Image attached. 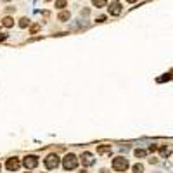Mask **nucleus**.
<instances>
[{
  "label": "nucleus",
  "instance_id": "f257e3e1",
  "mask_svg": "<svg viewBox=\"0 0 173 173\" xmlns=\"http://www.w3.org/2000/svg\"><path fill=\"white\" fill-rule=\"evenodd\" d=\"M128 166H130V165H128V159L123 158V156H118V158L113 159V170H116V172H127Z\"/></svg>",
  "mask_w": 173,
  "mask_h": 173
},
{
  "label": "nucleus",
  "instance_id": "6e6552de",
  "mask_svg": "<svg viewBox=\"0 0 173 173\" xmlns=\"http://www.w3.org/2000/svg\"><path fill=\"white\" fill-rule=\"evenodd\" d=\"M111 146H99L97 147V154H111Z\"/></svg>",
  "mask_w": 173,
  "mask_h": 173
},
{
  "label": "nucleus",
  "instance_id": "1a4fd4ad",
  "mask_svg": "<svg viewBox=\"0 0 173 173\" xmlns=\"http://www.w3.org/2000/svg\"><path fill=\"white\" fill-rule=\"evenodd\" d=\"M2 24H3L5 28H12V26H14V19H12L10 16H5V17L2 19Z\"/></svg>",
  "mask_w": 173,
  "mask_h": 173
},
{
  "label": "nucleus",
  "instance_id": "ddd939ff",
  "mask_svg": "<svg viewBox=\"0 0 173 173\" xmlns=\"http://www.w3.org/2000/svg\"><path fill=\"white\" fill-rule=\"evenodd\" d=\"M66 5H68L66 0H55V7H57V9H64Z\"/></svg>",
  "mask_w": 173,
  "mask_h": 173
},
{
  "label": "nucleus",
  "instance_id": "f8f14e48",
  "mask_svg": "<svg viewBox=\"0 0 173 173\" xmlns=\"http://www.w3.org/2000/svg\"><path fill=\"white\" fill-rule=\"evenodd\" d=\"M28 24H29V19H28V17H21V19H19V26H21V28H26Z\"/></svg>",
  "mask_w": 173,
  "mask_h": 173
},
{
  "label": "nucleus",
  "instance_id": "f3484780",
  "mask_svg": "<svg viewBox=\"0 0 173 173\" xmlns=\"http://www.w3.org/2000/svg\"><path fill=\"white\" fill-rule=\"evenodd\" d=\"M161 154H163V156H168V154H170V149H166V147H161Z\"/></svg>",
  "mask_w": 173,
  "mask_h": 173
},
{
  "label": "nucleus",
  "instance_id": "6ab92c4d",
  "mask_svg": "<svg viewBox=\"0 0 173 173\" xmlns=\"http://www.w3.org/2000/svg\"><path fill=\"white\" fill-rule=\"evenodd\" d=\"M158 151V146H149V152H156Z\"/></svg>",
  "mask_w": 173,
  "mask_h": 173
},
{
  "label": "nucleus",
  "instance_id": "9b49d317",
  "mask_svg": "<svg viewBox=\"0 0 173 173\" xmlns=\"http://www.w3.org/2000/svg\"><path fill=\"white\" fill-rule=\"evenodd\" d=\"M132 170H133V173H142V172H144V166H142L140 163H137V165H133Z\"/></svg>",
  "mask_w": 173,
  "mask_h": 173
},
{
  "label": "nucleus",
  "instance_id": "2eb2a0df",
  "mask_svg": "<svg viewBox=\"0 0 173 173\" xmlns=\"http://www.w3.org/2000/svg\"><path fill=\"white\" fill-rule=\"evenodd\" d=\"M135 156H137V158H144V156H146V151H144V149H135Z\"/></svg>",
  "mask_w": 173,
  "mask_h": 173
},
{
  "label": "nucleus",
  "instance_id": "9d476101",
  "mask_svg": "<svg viewBox=\"0 0 173 173\" xmlns=\"http://www.w3.org/2000/svg\"><path fill=\"white\" fill-rule=\"evenodd\" d=\"M69 16H71V14H69L68 10H62V12H59L57 19H59V21H68V19H69Z\"/></svg>",
  "mask_w": 173,
  "mask_h": 173
},
{
  "label": "nucleus",
  "instance_id": "39448f33",
  "mask_svg": "<svg viewBox=\"0 0 173 173\" xmlns=\"http://www.w3.org/2000/svg\"><path fill=\"white\" fill-rule=\"evenodd\" d=\"M7 170L9 172H16V170H19V166H21V161L17 159V158H10V159H7Z\"/></svg>",
  "mask_w": 173,
  "mask_h": 173
},
{
  "label": "nucleus",
  "instance_id": "aec40b11",
  "mask_svg": "<svg viewBox=\"0 0 173 173\" xmlns=\"http://www.w3.org/2000/svg\"><path fill=\"white\" fill-rule=\"evenodd\" d=\"M104 21H106V16H99L97 17V23H104Z\"/></svg>",
  "mask_w": 173,
  "mask_h": 173
},
{
  "label": "nucleus",
  "instance_id": "0eeeda50",
  "mask_svg": "<svg viewBox=\"0 0 173 173\" xmlns=\"http://www.w3.org/2000/svg\"><path fill=\"white\" fill-rule=\"evenodd\" d=\"M81 163H83V166H92L94 165V156L90 152H83L81 154Z\"/></svg>",
  "mask_w": 173,
  "mask_h": 173
},
{
  "label": "nucleus",
  "instance_id": "20e7f679",
  "mask_svg": "<svg viewBox=\"0 0 173 173\" xmlns=\"http://www.w3.org/2000/svg\"><path fill=\"white\" fill-rule=\"evenodd\" d=\"M23 165H24L28 170H33V168L38 166V158H36V156H26V158L23 159Z\"/></svg>",
  "mask_w": 173,
  "mask_h": 173
},
{
  "label": "nucleus",
  "instance_id": "393cba45",
  "mask_svg": "<svg viewBox=\"0 0 173 173\" xmlns=\"http://www.w3.org/2000/svg\"><path fill=\"white\" fill-rule=\"evenodd\" d=\"M0 170H2V166H0Z\"/></svg>",
  "mask_w": 173,
  "mask_h": 173
},
{
  "label": "nucleus",
  "instance_id": "423d86ee",
  "mask_svg": "<svg viewBox=\"0 0 173 173\" xmlns=\"http://www.w3.org/2000/svg\"><path fill=\"white\" fill-rule=\"evenodd\" d=\"M107 10H109V14H111V16H120V14H121V3L113 2V3L107 7Z\"/></svg>",
  "mask_w": 173,
  "mask_h": 173
},
{
  "label": "nucleus",
  "instance_id": "5701e85b",
  "mask_svg": "<svg viewBox=\"0 0 173 173\" xmlns=\"http://www.w3.org/2000/svg\"><path fill=\"white\" fill-rule=\"evenodd\" d=\"M3 2H9V0H3Z\"/></svg>",
  "mask_w": 173,
  "mask_h": 173
},
{
  "label": "nucleus",
  "instance_id": "dca6fc26",
  "mask_svg": "<svg viewBox=\"0 0 173 173\" xmlns=\"http://www.w3.org/2000/svg\"><path fill=\"white\" fill-rule=\"evenodd\" d=\"M38 29H40V24H33V26H31V33H33V35H35Z\"/></svg>",
  "mask_w": 173,
  "mask_h": 173
},
{
  "label": "nucleus",
  "instance_id": "a211bd4d",
  "mask_svg": "<svg viewBox=\"0 0 173 173\" xmlns=\"http://www.w3.org/2000/svg\"><path fill=\"white\" fill-rule=\"evenodd\" d=\"M5 38H7V33H5V31H2V29H0V42H3V40H5Z\"/></svg>",
  "mask_w": 173,
  "mask_h": 173
},
{
  "label": "nucleus",
  "instance_id": "f03ea898",
  "mask_svg": "<svg viewBox=\"0 0 173 173\" xmlns=\"http://www.w3.org/2000/svg\"><path fill=\"white\" fill-rule=\"evenodd\" d=\"M62 166H64V170H75L78 166V158L75 154H66L62 159Z\"/></svg>",
  "mask_w": 173,
  "mask_h": 173
},
{
  "label": "nucleus",
  "instance_id": "412c9836",
  "mask_svg": "<svg viewBox=\"0 0 173 173\" xmlns=\"http://www.w3.org/2000/svg\"><path fill=\"white\" fill-rule=\"evenodd\" d=\"M127 2H130V3H133V2H137V0H127Z\"/></svg>",
  "mask_w": 173,
  "mask_h": 173
},
{
  "label": "nucleus",
  "instance_id": "4be33fe9",
  "mask_svg": "<svg viewBox=\"0 0 173 173\" xmlns=\"http://www.w3.org/2000/svg\"><path fill=\"white\" fill-rule=\"evenodd\" d=\"M101 173H109V172H107V170H102V172H101Z\"/></svg>",
  "mask_w": 173,
  "mask_h": 173
},
{
  "label": "nucleus",
  "instance_id": "7ed1b4c3",
  "mask_svg": "<svg viewBox=\"0 0 173 173\" xmlns=\"http://www.w3.org/2000/svg\"><path fill=\"white\" fill-rule=\"evenodd\" d=\"M45 166H47L49 170H55V168L59 166V156H57V154H49V156L45 158Z\"/></svg>",
  "mask_w": 173,
  "mask_h": 173
},
{
  "label": "nucleus",
  "instance_id": "4468645a",
  "mask_svg": "<svg viewBox=\"0 0 173 173\" xmlns=\"http://www.w3.org/2000/svg\"><path fill=\"white\" fill-rule=\"evenodd\" d=\"M106 2H107V0H92V3H94L95 7H104Z\"/></svg>",
  "mask_w": 173,
  "mask_h": 173
},
{
  "label": "nucleus",
  "instance_id": "b1692460",
  "mask_svg": "<svg viewBox=\"0 0 173 173\" xmlns=\"http://www.w3.org/2000/svg\"><path fill=\"white\" fill-rule=\"evenodd\" d=\"M45 2H50V0H45Z\"/></svg>",
  "mask_w": 173,
  "mask_h": 173
}]
</instances>
